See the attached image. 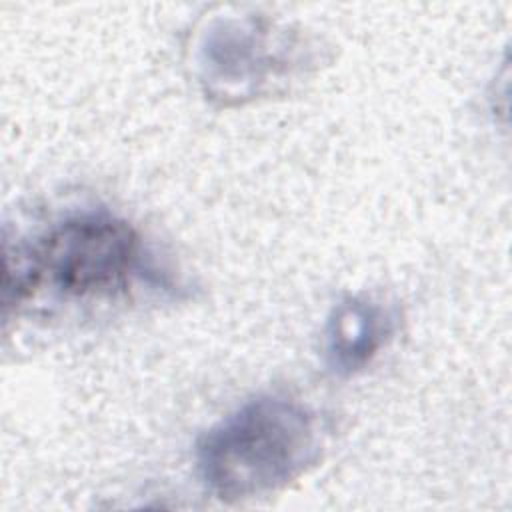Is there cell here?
<instances>
[{
    "label": "cell",
    "mask_w": 512,
    "mask_h": 512,
    "mask_svg": "<svg viewBox=\"0 0 512 512\" xmlns=\"http://www.w3.org/2000/svg\"><path fill=\"white\" fill-rule=\"evenodd\" d=\"M396 330V312L366 296L340 300L324 326V360L338 376H352L380 354Z\"/></svg>",
    "instance_id": "277c9868"
},
{
    "label": "cell",
    "mask_w": 512,
    "mask_h": 512,
    "mask_svg": "<svg viewBox=\"0 0 512 512\" xmlns=\"http://www.w3.org/2000/svg\"><path fill=\"white\" fill-rule=\"evenodd\" d=\"M266 30L258 26L222 24L202 48V82L208 94L242 102L260 92L278 60L268 54Z\"/></svg>",
    "instance_id": "3957f363"
},
{
    "label": "cell",
    "mask_w": 512,
    "mask_h": 512,
    "mask_svg": "<svg viewBox=\"0 0 512 512\" xmlns=\"http://www.w3.org/2000/svg\"><path fill=\"white\" fill-rule=\"evenodd\" d=\"M322 450L318 414L286 394H258L196 442V470L216 498L238 502L286 488Z\"/></svg>",
    "instance_id": "6da1fadb"
},
{
    "label": "cell",
    "mask_w": 512,
    "mask_h": 512,
    "mask_svg": "<svg viewBox=\"0 0 512 512\" xmlns=\"http://www.w3.org/2000/svg\"><path fill=\"white\" fill-rule=\"evenodd\" d=\"M142 268L138 232L106 210H84L52 224L32 244L4 250V306L48 286L70 298L124 288Z\"/></svg>",
    "instance_id": "7a4b0ae2"
}]
</instances>
